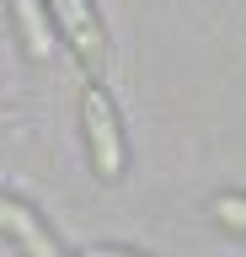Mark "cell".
Segmentation results:
<instances>
[{"instance_id": "2", "label": "cell", "mask_w": 246, "mask_h": 257, "mask_svg": "<svg viewBox=\"0 0 246 257\" xmlns=\"http://www.w3.org/2000/svg\"><path fill=\"white\" fill-rule=\"evenodd\" d=\"M43 11H54V22L65 27V43L75 48V59L102 70L107 64V32H102L91 0H43Z\"/></svg>"}, {"instance_id": "6", "label": "cell", "mask_w": 246, "mask_h": 257, "mask_svg": "<svg viewBox=\"0 0 246 257\" xmlns=\"http://www.w3.org/2000/svg\"><path fill=\"white\" fill-rule=\"evenodd\" d=\"M86 257H129V252H113V246H97V252H86Z\"/></svg>"}, {"instance_id": "4", "label": "cell", "mask_w": 246, "mask_h": 257, "mask_svg": "<svg viewBox=\"0 0 246 257\" xmlns=\"http://www.w3.org/2000/svg\"><path fill=\"white\" fill-rule=\"evenodd\" d=\"M11 11L22 22V38H27V54L33 59H49V11H43V0H11Z\"/></svg>"}, {"instance_id": "3", "label": "cell", "mask_w": 246, "mask_h": 257, "mask_svg": "<svg viewBox=\"0 0 246 257\" xmlns=\"http://www.w3.org/2000/svg\"><path fill=\"white\" fill-rule=\"evenodd\" d=\"M0 236H11L27 257H59V246H54L49 225L38 220L27 204H17V198H0Z\"/></svg>"}, {"instance_id": "1", "label": "cell", "mask_w": 246, "mask_h": 257, "mask_svg": "<svg viewBox=\"0 0 246 257\" xmlns=\"http://www.w3.org/2000/svg\"><path fill=\"white\" fill-rule=\"evenodd\" d=\"M81 112H86V145H91L97 177H118V172H123V128H118L113 96L102 91V86H86Z\"/></svg>"}, {"instance_id": "5", "label": "cell", "mask_w": 246, "mask_h": 257, "mask_svg": "<svg viewBox=\"0 0 246 257\" xmlns=\"http://www.w3.org/2000/svg\"><path fill=\"white\" fill-rule=\"evenodd\" d=\"M214 220L225 225V230H241L246 236V193H219L214 198Z\"/></svg>"}]
</instances>
